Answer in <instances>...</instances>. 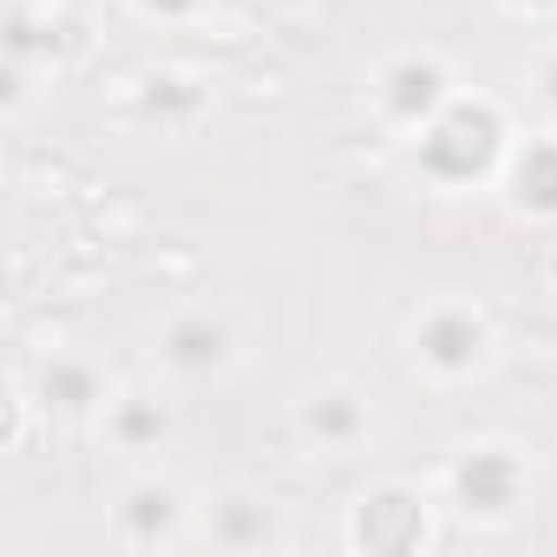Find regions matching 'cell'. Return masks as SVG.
Wrapping results in <instances>:
<instances>
[{
	"mask_svg": "<svg viewBox=\"0 0 557 557\" xmlns=\"http://www.w3.org/2000/svg\"><path fill=\"white\" fill-rule=\"evenodd\" d=\"M505 151V119L485 99H446L426 125H420V171L440 184H472L498 164Z\"/></svg>",
	"mask_w": 557,
	"mask_h": 557,
	"instance_id": "obj_1",
	"label": "cell"
},
{
	"mask_svg": "<svg viewBox=\"0 0 557 557\" xmlns=\"http://www.w3.org/2000/svg\"><path fill=\"white\" fill-rule=\"evenodd\" d=\"M518 485H524V472H518V459H511V453H498V446L472 453V459L453 472L459 505H466V511H479V518H505V511L518 505Z\"/></svg>",
	"mask_w": 557,
	"mask_h": 557,
	"instance_id": "obj_2",
	"label": "cell"
},
{
	"mask_svg": "<svg viewBox=\"0 0 557 557\" xmlns=\"http://www.w3.org/2000/svg\"><path fill=\"white\" fill-rule=\"evenodd\" d=\"M420 537H426L420 498H407V492H374V498H361V511H355V544H368V550H413Z\"/></svg>",
	"mask_w": 557,
	"mask_h": 557,
	"instance_id": "obj_3",
	"label": "cell"
},
{
	"mask_svg": "<svg viewBox=\"0 0 557 557\" xmlns=\"http://www.w3.org/2000/svg\"><path fill=\"white\" fill-rule=\"evenodd\" d=\"M446 99H453V92H446V73H440L433 60H394L387 79H381V106H387L400 125H426Z\"/></svg>",
	"mask_w": 557,
	"mask_h": 557,
	"instance_id": "obj_4",
	"label": "cell"
},
{
	"mask_svg": "<svg viewBox=\"0 0 557 557\" xmlns=\"http://www.w3.org/2000/svg\"><path fill=\"white\" fill-rule=\"evenodd\" d=\"M420 355H426L433 368L459 374V368H472V361L485 355V322L466 315V309H440V315L420 322Z\"/></svg>",
	"mask_w": 557,
	"mask_h": 557,
	"instance_id": "obj_5",
	"label": "cell"
},
{
	"mask_svg": "<svg viewBox=\"0 0 557 557\" xmlns=\"http://www.w3.org/2000/svg\"><path fill=\"white\" fill-rule=\"evenodd\" d=\"M223 355H230V335H223V322H210V315H184V322H171V335H164V361L184 368V374H203V368H216Z\"/></svg>",
	"mask_w": 557,
	"mask_h": 557,
	"instance_id": "obj_6",
	"label": "cell"
},
{
	"mask_svg": "<svg viewBox=\"0 0 557 557\" xmlns=\"http://www.w3.org/2000/svg\"><path fill=\"white\" fill-rule=\"evenodd\" d=\"M511 197L537 216H557V138H537L511 164Z\"/></svg>",
	"mask_w": 557,
	"mask_h": 557,
	"instance_id": "obj_7",
	"label": "cell"
},
{
	"mask_svg": "<svg viewBox=\"0 0 557 557\" xmlns=\"http://www.w3.org/2000/svg\"><path fill=\"white\" fill-rule=\"evenodd\" d=\"M119 524H125L132 537H158V531H171V524H177V492H164V485H138V492L119 505Z\"/></svg>",
	"mask_w": 557,
	"mask_h": 557,
	"instance_id": "obj_8",
	"label": "cell"
},
{
	"mask_svg": "<svg viewBox=\"0 0 557 557\" xmlns=\"http://www.w3.org/2000/svg\"><path fill=\"white\" fill-rule=\"evenodd\" d=\"M47 400L66 407V413H86V407L99 400V374L79 368V361H53V368H47Z\"/></svg>",
	"mask_w": 557,
	"mask_h": 557,
	"instance_id": "obj_9",
	"label": "cell"
},
{
	"mask_svg": "<svg viewBox=\"0 0 557 557\" xmlns=\"http://www.w3.org/2000/svg\"><path fill=\"white\" fill-rule=\"evenodd\" d=\"M309 433L329 440V446H348V440L361 433V407H355L348 394H322V400L309 407Z\"/></svg>",
	"mask_w": 557,
	"mask_h": 557,
	"instance_id": "obj_10",
	"label": "cell"
},
{
	"mask_svg": "<svg viewBox=\"0 0 557 557\" xmlns=\"http://www.w3.org/2000/svg\"><path fill=\"white\" fill-rule=\"evenodd\" d=\"M112 433H119L125 446H151V440H164V413H158V400H125V407L112 413Z\"/></svg>",
	"mask_w": 557,
	"mask_h": 557,
	"instance_id": "obj_11",
	"label": "cell"
},
{
	"mask_svg": "<svg viewBox=\"0 0 557 557\" xmlns=\"http://www.w3.org/2000/svg\"><path fill=\"white\" fill-rule=\"evenodd\" d=\"M216 537H223V544H262V537H269V518H262V505H249V498H230V505L216 511Z\"/></svg>",
	"mask_w": 557,
	"mask_h": 557,
	"instance_id": "obj_12",
	"label": "cell"
},
{
	"mask_svg": "<svg viewBox=\"0 0 557 557\" xmlns=\"http://www.w3.org/2000/svg\"><path fill=\"white\" fill-rule=\"evenodd\" d=\"M145 8H151V14H190L197 0H145Z\"/></svg>",
	"mask_w": 557,
	"mask_h": 557,
	"instance_id": "obj_13",
	"label": "cell"
},
{
	"mask_svg": "<svg viewBox=\"0 0 557 557\" xmlns=\"http://www.w3.org/2000/svg\"><path fill=\"white\" fill-rule=\"evenodd\" d=\"M537 86H544V99H550V106H557V60H550V66H544V73H537Z\"/></svg>",
	"mask_w": 557,
	"mask_h": 557,
	"instance_id": "obj_14",
	"label": "cell"
},
{
	"mask_svg": "<svg viewBox=\"0 0 557 557\" xmlns=\"http://www.w3.org/2000/svg\"><path fill=\"white\" fill-rule=\"evenodd\" d=\"M518 8H557V0H518Z\"/></svg>",
	"mask_w": 557,
	"mask_h": 557,
	"instance_id": "obj_15",
	"label": "cell"
},
{
	"mask_svg": "<svg viewBox=\"0 0 557 557\" xmlns=\"http://www.w3.org/2000/svg\"><path fill=\"white\" fill-rule=\"evenodd\" d=\"M550 283H557V256H550Z\"/></svg>",
	"mask_w": 557,
	"mask_h": 557,
	"instance_id": "obj_16",
	"label": "cell"
}]
</instances>
